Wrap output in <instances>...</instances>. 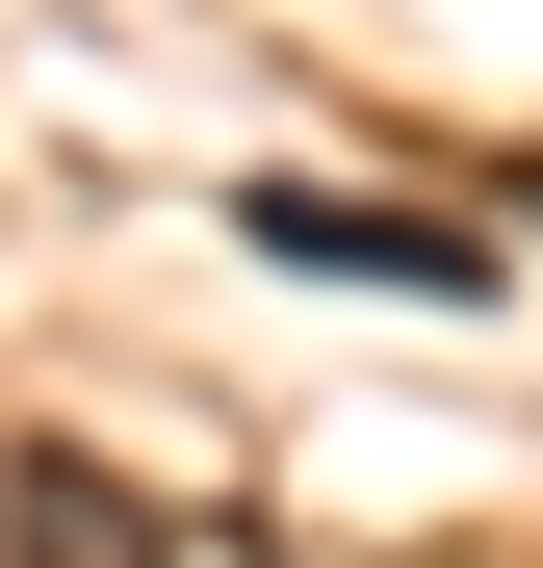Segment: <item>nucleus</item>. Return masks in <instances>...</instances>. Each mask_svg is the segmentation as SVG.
<instances>
[{
	"label": "nucleus",
	"instance_id": "1",
	"mask_svg": "<svg viewBox=\"0 0 543 568\" xmlns=\"http://www.w3.org/2000/svg\"><path fill=\"white\" fill-rule=\"evenodd\" d=\"M259 258H336V284H414V311H492V233H466V207H362V181H259Z\"/></svg>",
	"mask_w": 543,
	"mask_h": 568
},
{
	"label": "nucleus",
	"instance_id": "2",
	"mask_svg": "<svg viewBox=\"0 0 543 568\" xmlns=\"http://www.w3.org/2000/svg\"><path fill=\"white\" fill-rule=\"evenodd\" d=\"M0 568H181V517L130 491V465H78V439H27V465H0Z\"/></svg>",
	"mask_w": 543,
	"mask_h": 568
},
{
	"label": "nucleus",
	"instance_id": "3",
	"mask_svg": "<svg viewBox=\"0 0 543 568\" xmlns=\"http://www.w3.org/2000/svg\"><path fill=\"white\" fill-rule=\"evenodd\" d=\"M181 568H259V542H181Z\"/></svg>",
	"mask_w": 543,
	"mask_h": 568
},
{
	"label": "nucleus",
	"instance_id": "4",
	"mask_svg": "<svg viewBox=\"0 0 543 568\" xmlns=\"http://www.w3.org/2000/svg\"><path fill=\"white\" fill-rule=\"evenodd\" d=\"M517 207H543V181H517Z\"/></svg>",
	"mask_w": 543,
	"mask_h": 568
}]
</instances>
